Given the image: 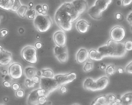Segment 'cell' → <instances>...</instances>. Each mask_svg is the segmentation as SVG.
<instances>
[{
  "label": "cell",
  "mask_w": 132,
  "mask_h": 105,
  "mask_svg": "<svg viewBox=\"0 0 132 105\" xmlns=\"http://www.w3.org/2000/svg\"><path fill=\"white\" fill-rule=\"evenodd\" d=\"M98 51L103 58L123 57L127 53L123 43L115 41L112 39L109 40L106 46L99 48Z\"/></svg>",
  "instance_id": "obj_1"
},
{
  "label": "cell",
  "mask_w": 132,
  "mask_h": 105,
  "mask_svg": "<svg viewBox=\"0 0 132 105\" xmlns=\"http://www.w3.org/2000/svg\"><path fill=\"white\" fill-rule=\"evenodd\" d=\"M55 20L58 26L64 31L68 32L72 29V19L71 15L62 5L57 10Z\"/></svg>",
  "instance_id": "obj_2"
},
{
  "label": "cell",
  "mask_w": 132,
  "mask_h": 105,
  "mask_svg": "<svg viewBox=\"0 0 132 105\" xmlns=\"http://www.w3.org/2000/svg\"><path fill=\"white\" fill-rule=\"evenodd\" d=\"M34 24L36 29L40 33L48 31L52 26V21L48 15L39 14L35 18Z\"/></svg>",
  "instance_id": "obj_3"
},
{
  "label": "cell",
  "mask_w": 132,
  "mask_h": 105,
  "mask_svg": "<svg viewBox=\"0 0 132 105\" xmlns=\"http://www.w3.org/2000/svg\"><path fill=\"white\" fill-rule=\"evenodd\" d=\"M40 88L44 90L47 97L60 87L58 82L54 78H45L42 76L40 78Z\"/></svg>",
  "instance_id": "obj_4"
},
{
  "label": "cell",
  "mask_w": 132,
  "mask_h": 105,
  "mask_svg": "<svg viewBox=\"0 0 132 105\" xmlns=\"http://www.w3.org/2000/svg\"><path fill=\"white\" fill-rule=\"evenodd\" d=\"M21 55L23 59L28 63L36 64L38 62L37 50L31 46L26 47L22 50Z\"/></svg>",
  "instance_id": "obj_5"
},
{
  "label": "cell",
  "mask_w": 132,
  "mask_h": 105,
  "mask_svg": "<svg viewBox=\"0 0 132 105\" xmlns=\"http://www.w3.org/2000/svg\"><path fill=\"white\" fill-rule=\"evenodd\" d=\"M42 96L46 97L44 90L41 88L33 90L30 93L28 97L27 104L31 105H39L38 100L39 98Z\"/></svg>",
  "instance_id": "obj_6"
},
{
  "label": "cell",
  "mask_w": 132,
  "mask_h": 105,
  "mask_svg": "<svg viewBox=\"0 0 132 105\" xmlns=\"http://www.w3.org/2000/svg\"><path fill=\"white\" fill-rule=\"evenodd\" d=\"M54 78L61 86L73 82L76 79L77 75L75 73L71 72L68 74L56 75Z\"/></svg>",
  "instance_id": "obj_7"
},
{
  "label": "cell",
  "mask_w": 132,
  "mask_h": 105,
  "mask_svg": "<svg viewBox=\"0 0 132 105\" xmlns=\"http://www.w3.org/2000/svg\"><path fill=\"white\" fill-rule=\"evenodd\" d=\"M9 73L10 77L12 79H19L23 76V67L19 63L12 64L9 67Z\"/></svg>",
  "instance_id": "obj_8"
},
{
  "label": "cell",
  "mask_w": 132,
  "mask_h": 105,
  "mask_svg": "<svg viewBox=\"0 0 132 105\" xmlns=\"http://www.w3.org/2000/svg\"><path fill=\"white\" fill-rule=\"evenodd\" d=\"M126 32L123 27L116 26L113 28L110 32V36L114 41L121 42L125 36Z\"/></svg>",
  "instance_id": "obj_9"
},
{
  "label": "cell",
  "mask_w": 132,
  "mask_h": 105,
  "mask_svg": "<svg viewBox=\"0 0 132 105\" xmlns=\"http://www.w3.org/2000/svg\"><path fill=\"white\" fill-rule=\"evenodd\" d=\"M12 57L11 53L3 49L2 47L0 45V66H7L12 62Z\"/></svg>",
  "instance_id": "obj_10"
},
{
  "label": "cell",
  "mask_w": 132,
  "mask_h": 105,
  "mask_svg": "<svg viewBox=\"0 0 132 105\" xmlns=\"http://www.w3.org/2000/svg\"><path fill=\"white\" fill-rule=\"evenodd\" d=\"M109 82V78L107 77H103L97 81H95L91 91H96L104 89L108 86Z\"/></svg>",
  "instance_id": "obj_11"
},
{
  "label": "cell",
  "mask_w": 132,
  "mask_h": 105,
  "mask_svg": "<svg viewBox=\"0 0 132 105\" xmlns=\"http://www.w3.org/2000/svg\"><path fill=\"white\" fill-rule=\"evenodd\" d=\"M71 3L80 15L84 13L88 9V3L86 0H74Z\"/></svg>",
  "instance_id": "obj_12"
},
{
  "label": "cell",
  "mask_w": 132,
  "mask_h": 105,
  "mask_svg": "<svg viewBox=\"0 0 132 105\" xmlns=\"http://www.w3.org/2000/svg\"><path fill=\"white\" fill-rule=\"evenodd\" d=\"M64 7L69 12L72 17V22L74 23L80 17V15L77 11L72 3L70 2H66L62 4Z\"/></svg>",
  "instance_id": "obj_13"
},
{
  "label": "cell",
  "mask_w": 132,
  "mask_h": 105,
  "mask_svg": "<svg viewBox=\"0 0 132 105\" xmlns=\"http://www.w3.org/2000/svg\"><path fill=\"white\" fill-rule=\"evenodd\" d=\"M54 41L57 46L64 47L66 45L67 38L65 34L62 31L57 32L54 35Z\"/></svg>",
  "instance_id": "obj_14"
},
{
  "label": "cell",
  "mask_w": 132,
  "mask_h": 105,
  "mask_svg": "<svg viewBox=\"0 0 132 105\" xmlns=\"http://www.w3.org/2000/svg\"><path fill=\"white\" fill-rule=\"evenodd\" d=\"M102 12L95 5L92 6L89 9L88 14L90 16L95 20H100L102 18Z\"/></svg>",
  "instance_id": "obj_15"
},
{
  "label": "cell",
  "mask_w": 132,
  "mask_h": 105,
  "mask_svg": "<svg viewBox=\"0 0 132 105\" xmlns=\"http://www.w3.org/2000/svg\"><path fill=\"white\" fill-rule=\"evenodd\" d=\"M88 58L87 50L85 49H81L76 55V60L77 62L80 64L85 63Z\"/></svg>",
  "instance_id": "obj_16"
},
{
  "label": "cell",
  "mask_w": 132,
  "mask_h": 105,
  "mask_svg": "<svg viewBox=\"0 0 132 105\" xmlns=\"http://www.w3.org/2000/svg\"><path fill=\"white\" fill-rule=\"evenodd\" d=\"M76 27L77 30L80 33L84 34L88 31L90 24L84 20H80L77 22L76 24Z\"/></svg>",
  "instance_id": "obj_17"
},
{
  "label": "cell",
  "mask_w": 132,
  "mask_h": 105,
  "mask_svg": "<svg viewBox=\"0 0 132 105\" xmlns=\"http://www.w3.org/2000/svg\"><path fill=\"white\" fill-rule=\"evenodd\" d=\"M13 0H0V8L6 10H11Z\"/></svg>",
  "instance_id": "obj_18"
},
{
  "label": "cell",
  "mask_w": 132,
  "mask_h": 105,
  "mask_svg": "<svg viewBox=\"0 0 132 105\" xmlns=\"http://www.w3.org/2000/svg\"><path fill=\"white\" fill-rule=\"evenodd\" d=\"M89 59L92 60L100 61L102 60L103 57L99 52H97L96 50H91L88 53Z\"/></svg>",
  "instance_id": "obj_19"
},
{
  "label": "cell",
  "mask_w": 132,
  "mask_h": 105,
  "mask_svg": "<svg viewBox=\"0 0 132 105\" xmlns=\"http://www.w3.org/2000/svg\"><path fill=\"white\" fill-rule=\"evenodd\" d=\"M37 69L35 67H29L26 68L24 73L27 78L32 79L33 77L37 75Z\"/></svg>",
  "instance_id": "obj_20"
},
{
  "label": "cell",
  "mask_w": 132,
  "mask_h": 105,
  "mask_svg": "<svg viewBox=\"0 0 132 105\" xmlns=\"http://www.w3.org/2000/svg\"><path fill=\"white\" fill-rule=\"evenodd\" d=\"M94 5L102 12L107 9L109 6L105 0H97Z\"/></svg>",
  "instance_id": "obj_21"
},
{
  "label": "cell",
  "mask_w": 132,
  "mask_h": 105,
  "mask_svg": "<svg viewBox=\"0 0 132 105\" xmlns=\"http://www.w3.org/2000/svg\"><path fill=\"white\" fill-rule=\"evenodd\" d=\"M121 104L130 105L132 104V93H127L124 95L121 98Z\"/></svg>",
  "instance_id": "obj_22"
},
{
  "label": "cell",
  "mask_w": 132,
  "mask_h": 105,
  "mask_svg": "<svg viewBox=\"0 0 132 105\" xmlns=\"http://www.w3.org/2000/svg\"><path fill=\"white\" fill-rule=\"evenodd\" d=\"M91 105H108L106 96H102L97 98Z\"/></svg>",
  "instance_id": "obj_23"
},
{
  "label": "cell",
  "mask_w": 132,
  "mask_h": 105,
  "mask_svg": "<svg viewBox=\"0 0 132 105\" xmlns=\"http://www.w3.org/2000/svg\"><path fill=\"white\" fill-rule=\"evenodd\" d=\"M94 81L92 79L88 78L85 80L84 83V87L85 89L91 90L92 87L93 86Z\"/></svg>",
  "instance_id": "obj_24"
},
{
  "label": "cell",
  "mask_w": 132,
  "mask_h": 105,
  "mask_svg": "<svg viewBox=\"0 0 132 105\" xmlns=\"http://www.w3.org/2000/svg\"><path fill=\"white\" fill-rule=\"evenodd\" d=\"M67 52V49L66 47L56 46L54 48V54L56 57L61 53Z\"/></svg>",
  "instance_id": "obj_25"
},
{
  "label": "cell",
  "mask_w": 132,
  "mask_h": 105,
  "mask_svg": "<svg viewBox=\"0 0 132 105\" xmlns=\"http://www.w3.org/2000/svg\"><path fill=\"white\" fill-rule=\"evenodd\" d=\"M41 71L42 77L48 78H53L54 77V72L51 69H42L41 70Z\"/></svg>",
  "instance_id": "obj_26"
},
{
  "label": "cell",
  "mask_w": 132,
  "mask_h": 105,
  "mask_svg": "<svg viewBox=\"0 0 132 105\" xmlns=\"http://www.w3.org/2000/svg\"><path fill=\"white\" fill-rule=\"evenodd\" d=\"M56 57L60 62L63 63V64L66 63L67 61L68 57L67 52H65L61 53L59 55L57 56Z\"/></svg>",
  "instance_id": "obj_27"
},
{
  "label": "cell",
  "mask_w": 132,
  "mask_h": 105,
  "mask_svg": "<svg viewBox=\"0 0 132 105\" xmlns=\"http://www.w3.org/2000/svg\"><path fill=\"white\" fill-rule=\"evenodd\" d=\"M28 10V7L26 5H21L19 9L17 11V14L19 16L24 18L25 17V14Z\"/></svg>",
  "instance_id": "obj_28"
},
{
  "label": "cell",
  "mask_w": 132,
  "mask_h": 105,
  "mask_svg": "<svg viewBox=\"0 0 132 105\" xmlns=\"http://www.w3.org/2000/svg\"><path fill=\"white\" fill-rule=\"evenodd\" d=\"M116 69L115 66L113 65H110L106 68V72L107 75L112 76L116 73Z\"/></svg>",
  "instance_id": "obj_29"
},
{
  "label": "cell",
  "mask_w": 132,
  "mask_h": 105,
  "mask_svg": "<svg viewBox=\"0 0 132 105\" xmlns=\"http://www.w3.org/2000/svg\"><path fill=\"white\" fill-rule=\"evenodd\" d=\"M107 97V101L108 105H113L116 102V96L113 95H110L106 96Z\"/></svg>",
  "instance_id": "obj_30"
},
{
  "label": "cell",
  "mask_w": 132,
  "mask_h": 105,
  "mask_svg": "<svg viewBox=\"0 0 132 105\" xmlns=\"http://www.w3.org/2000/svg\"><path fill=\"white\" fill-rule=\"evenodd\" d=\"M36 84L32 81L31 79H27L25 81V85L29 89H32L35 87Z\"/></svg>",
  "instance_id": "obj_31"
},
{
  "label": "cell",
  "mask_w": 132,
  "mask_h": 105,
  "mask_svg": "<svg viewBox=\"0 0 132 105\" xmlns=\"http://www.w3.org/2000/svg\"><path fill=\"white\" fill-rule=\"evenodd\" d=\"M21 5V3L19 0H14L11 10L14 12H16Z\"/></svg>",
  "instance_id": "obj_32"
},
{
  "label": "cell",
  "mask_w": 132,
  "mask_h": 105,
  "mask_svg": "<svg viewBox=\"0 0 132 105\" xmlns=\"http://www.w3.org/2000/svg\"><path fill=\"white\" fill-rule=\"evenodd\" d=\"M124 48L126 51H131L132 49V42L131 41H127L124 44Z\"/></svg>",
  "instance_id": "obj_33"
},
{
  "label": "cell",
  "mask_w": 132,
  "mask_h": 105,
  "mask_svg": "<svg viewBox=\"0 0 132 105\" xmlns=\"http://www.w3.org/2000/svg\"><path fill=\"white\" fill-rule=\"evenodd\" d=\"M92 69H93V64L86 62L84 68V70L86 72H89L91 71Z\"/></svg>",
  "instance_id": "obj_34"
},
{
  "label": "cell",
  "mask_w": 132,
  "mask_h": 105,
  "mask_svg": "<svg viewBox=\"0 0 132 105\" xmlns=\"http://www.w3.org/2000/svg\"><path fill=\"white\" fill-rule=\"evenodd\" d=\"M8 34V31L7 30L4 29L0 30V39L4 38L5 36Z\"/></svg>",
  "instance_id": "obj_35"
},
{
  "label": "cell",
  "mask_w": 132,
  "mask_h": 105,
  "mask_svg": "<svg viewBox=\"0 0 132 105\" xmlns=\"http://www.w3.org/2000/svg\"><path fill=\"white\" fill-rule=\"evenodd\" d=\"M16 96L18 98H22L24 96V92L22 90H18L16 92Z\"/></svg>",
  "instance_id": "obj_36"
},
{
  "label": "cell",
  "mask_w": 132,
  "mask_h": 105,
  "mask_svg": "<svg viewBox=\"0 0 132 105\" xmlns=\"http://www.w3.org/2000/svg\"><path fill=\"white\" fill-rule=\"evenodd\" d=\"M132 62H131L130 64L128 65L127 66L126 68V72L128 73L132 74Z\"/></svg>",
  "instance_id": "obj_37"
},
{
  "label": "cell",
  "mask_w": 132,
  "mask_h": 105,
  "mask_svg": "<svg viewBox=\"0 0 132 105\" xmlns=\"http://www.w3.org/2000/svg\"><path fill=\"white\" fill-rule=\"evenodd\" d=\"M132 0H123L122 4L124 7H126L130 5L132 3Z\"/></svg>",
  "instance_id": "obj_38"
},
{
  "label": "cell",
  "mask_w": 132,
  "mask_h": 105,
  "mask_svg": "<svg viewBox=\"0 0 132 105\" xmlns=\"http://www.w3.org/2000/svg\"><path fill=\"white\" fill-rule=\"evenodd\" d=\"M46 98L47 97L45 96H42L40 97L39 98V100H38V102H39V104H44L46 102Z\"/></svg>",
  "instance_id": "obj_39"
},
{
  "label": "cell",
  "mask_w": 132,
  "mask_h": 105,
  "mask_svg": "<svg viewBox=\"0 0 132 105\" xmlns=\"http://www.w3.org/2000/svg\"><path fill=\"white\" fill-rule=\"evenodd\" d=\"M40 78H39V76H37V75H36L34 77H33V78L32 79V80L33 81V82L35 83V84H37L39 83L40 82Z\"/></svg>",
  "instance_id": "obj_40"
},
{
  "label": "cell",
  "mask_w": 132,
  "mask_h": 105,
  "mask_svg": "<svg viewBox=\"0 0 132 105\" xmlns=\"http://www.w3.org/2000/svg\"><path fill=\"white\" fill-rule=\"evenodd\" d=\"M12 88L14 91H17L20 89V85L17 83H14L12 85Z\"/></svg>",
  "instance_id": "obj_41"
},
{
  "label": "cell",
  "mask_w": 132,
  "mask_h": 105,
  "mask_svg": "<svg viewBox=\"0 0 132 105\" xmlns=\"http://www.w3.org/2000/svg\"><path fill=\"white\" fill-rule=\"evenodd\" d=\"M36 10H37V11L38 12V13H40V14H42V12L44 10L43 9L41 5H37L36 7Z\"/></svg>",
  "instance_id": "obj_42"
},
{
  "label": "cell",
  "mask_w": 132,
  "mask_h": 105,
  "mask_svg": "<svg viewBox=\"0 0 132 105\" xmlns=\"http://www.w3.org/2000/svg\"><path fill=\"white\" fill-rule=\"evenodd\" d=\"M60 92L62 94H65L67 92V88L63 85H61V87H60Z\"/></svg>",
  "instance_id": "obj_43"
},
{
  "label": "cell",
  "mask_w": 132,
  "mask_h": 105,
  "mask_svg": "<svg viewBox=\"0 0 132 105\" xmlns=\"http://www.w3.org/2000/svg\"><path fill=\"white\" fill-rule=\"evenodd\" d=\"M3 86L5 87H7V88H9V87H10L11 86V84L10 82L9 81L5 80L4 82H3Z\"/></svg>",
  "instance_id": "obj_44"
},
{
  "label": "cell",
  "mask_w": 132,
  "mask_h": 105,
  "mask_svg": "<svg viewBox=\"0 0 132 105\" xmlns=\"http://www.w3.org/2000/svg\"><path fill=\"white\" fill-rule=\"evenodd\" d=\"M132 12H131L127 17V20L131 26L132 24Z\"/></svg>",
  "instance_id": "obj_45"
},
{
  "label": "cell",
  "mask_w": 132,
  "mask_h": 105,
  "mask_svg": "<svg viewBox=\"0 0 132 105\" xmlns=\"http://www.w3.org/2000/svg\"><path fill=\"white\" fill-rule=\"evenodd\" d=\"M36 48L37 49H40L42 48V44L40 42H37L35 44Z\"/></svg>",
  "instance_id": "obj_46"
},
{
  "label": "cell",
  "mask_w": 132,
  "mask_h": 105,
  "mask_svg": "<svg viewBox=\"0 0 132 105\" xmlns=\"http://www.w3.org/2000/svg\"><path fill=\"white\" fill-rule=\"evenodd\" d=\"M35 11L34 10H30L28 12L27 15L28 16H30V15H33V16H35Z\"/></svg>",
  "instance_id": "obj_47"
},
{
  "label": "cell",
  "mask_w": 132,
  "mask_h": 105,
  "mask_svg": "<svg viewBox=\"0 0 132 105\" xmlns=\"http://www.w3.org/2000/svg\"><path fill=\"white\" fill-rule=\"evenodd\" d=\"M117 71L119 73L121 74L123 73L124 72V70L122 67H119L117 69Z\"/></svg>",
  "instance_id": "obj_48"
},
{
  "label": "cell",
  "mask_w": 132,
  "mask_h": 105,
  "mask_svg": "<svg viewBox=\"0 0 132 105\" xmlns=\"http://www.w3.org/2000/svg\"><path fill=\"white\" fill-rule=\"evenodd\" d=\"M121 16H122V15H121V14L120 13H117L116 14V19H117V20L120 19L121 17Z\"/></svg>",
  "instance_id": "obj_49"
},
{
  "label": "cell",
  "mask_w": 132,
  "mask_h": 105,
  "mask_svg": "<svg viewBox=\"0 0 132 105\" xmlns=\"http://www.w3.org/2000/svg\"><path fill=\"white\" fill-rule=\"evenodd\" d=\"M43 9L47 11L48 10V6L47 5H44L42 7Z\"/></svg>",
  "instance_id": "obj_50"
},
{
  "label": "cell",
  "mask_w": 132,
  "mask_h": 105,
  "mask_svg": "<svg viewBox=\"0 0 132 105\" xmlns=\"http://www.w3.org/2000/svg\"><path fill=\"white\" fill-rule=\"evenodd\" d=\"M105 0L107 3L108 4V5H109L110 4H111L112 1H113V0Z\"/></svg>",
  "instance_id": "obj_51"
},
{
  "label": "cell",
  "mask_w": 132,
  "mask_h": 105,
  "mask_svg": "<svg viewBox=\"0 0 132 105\" xmlns=\"http://www.w3.org/2000/svg\"><path fill=\"white\" fill-rule=\"evenodd\" d=\"M37 75L39 77L41 76H42V72L41 71H38L37 72Z\"/></svg>",
  "instance_id": "obj_52"
},
{
  "label": "cell",
  "mask_w": 132,
  "mask_h": 105,
  "mask_svg": "<svg viewBox=\"0 0 132 105\" xmlns=\"http://www.w3.org/2000/svg\"><path fill=\"white\" fill-rule=\"evenodd\" d=\"M24 30L22 28H19V33L21 34H22L23 33Z\"/></svg>",
  "instance_id": "obj_53"
},
{
  "label": "cell",
  "mask_w": 132,
  "mask_h": 105,
  "mask_svg": "<svg viewBox=\"0 0 132 105\" xmlns=\"http://www.w3.org/2000/svg\"><path fill=\"white\" fill-rule=\"evenodd\" d=\"M105 68H106V66L105 64L103 65L100 66V69H101V70H104Z\"/></svg>",
  "instance_id": "obj_54"
},
{
  "label": "cell",
  "mask_w": 132,
  "mask_h": 105,
  "mask_svg": "<svg viewBox=\"0 0 132 105\" xmlns=\"http://www.w3.org/2000/svg\"><path fill=\"white\" fill-rule=\"evenodd\" d=\"M2 73L4 75H6L7 73V71H6V70H3L2 71Z\"/></svg>",
  "instance_id": "obj_55"
},
{
  "label": "cell",
  "mask_w": 132,
  "mask_h": 105,
  "mask_svg": "<svg viewBox=\"0 0 132 105\" xmlns=\"http://www.w3.org/2000/svg\"><path fill=\"white\" fill-rule=\"evenodd\" d=\"M117 4L118 5H121L122 4V2L120 0H118L117 2Z\"/></svg>",
  "instance_id": "obj_56"
},
{
  "label": "cell",
  "mask_w": 132,
  "mask_h": 105,
  "mask_svg": "<svg viewBox=\"0 0 132 105\" xmlns=\"http://www.w3.org/2000/svg\"><path fill=\"white\" fill-rule=\"evenodd\" d=\"M29 6H30L31 7H33V3L32 2H30L29 4Z\"/></svg>",
  "instance_id": "obj_57"
},
{
  "label": "cell",
  "mask_w": 132,
  "mask_h": 105,
  "mask_svg": "<svg viewBox=\"0 0 132 105\" xmlns=\"http://www.w3.org/2000/svg\"><path fill=\"white\" fill-rule=\"evenodd\" d=\"M37 38H38V39L40 38V36H39V35H38V36H37Z\"/></svg>",
  "instance_id": "obj_58"
},
{
  "label": "cell",
  "mask_w": 132,
  "mask_h": 105,
  "mask_svg": "<svg viewBox=\"0 0 132 105\" xmlns=\"http://www.w3.org/2000/svg\"></svg>",
  "instance_id": "obj_59"
}]
</instances>
